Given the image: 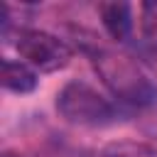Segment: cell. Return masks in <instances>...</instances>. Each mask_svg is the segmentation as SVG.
Listing matches in <instances>:
<instances>
[{"mask_svg": "<svg viewBox=\"0 0 157 157\" xmlns=\"http://www.w3.org/2000/svg\"><path fill=\"white\" fill-rule=\"evenodd\" d=\"M93 64H96V71L103 76L105 86L118 98L135 103V105H145L157 98V86L152 83V78L142 69V64H137L132 56L101 52V54H96Z\"/></svg>", "mask_w": 157, "mask_h": 157, "instance_id": "1", "label": "cell"}, {"mask_svg": "<svg viewBox=\"0 0 157 157\" xmlns=\"http://www.w3.org/2000/svg\"><path fill=\"white\" fill-rule=\"evenodd\" d=\"M56 108L74 125L101 128V125L113 123V118H115L113 105L96 88H91L88 83H81V81H71L61 88V93L56 96Z\"/></svg>", "mask_w": 157, "mask_h": 157, "instance_id": "2", "label": "cell"}, {"mask_svg": "<svg viewBox=\"0 0 157 157\" xmlns=\"http://www.w3.org/2000/svg\"><path fill=\"white\" fill-rule=\"evenodd\" d=\"M17 52L39 71H59L71 61V49L54 34L25 29L17 37Z\"/></svg>", "mask_w": 157, "mask_h": 157, "instance_id": "3", "label": "cell"}, {"mask_svg": "<svg viewBox=\"0 0 157 157\" xmlns=\"http://www.w3.org/2000/svg\"><path fill=\"white\" fill-rule=\"evenodd\" d=\"M98 12H101L103 25L113 39H118V42L128 39V34L132 29V12H130L128 2H101Z\"/></svg>", "mask_w": 157, "mask_h": 157, "instance_id": "4", "label": "cell"}, {"mask_svg": "<svg viewBox=\"0 0 157 157\" xmlns=\"http://www.w3.org/2000/svg\"><path fill=\"white\" fill-rule=\"evenodd\" d=\"M2 86L12 93H29L37 88V74L22 61L5 59L2 61Z\"/></svg>", "mask_w": 157, "mask_h": 157, "instance_id": "5", "label": "cell"}, {"mask_svg": "<svg viewBox=\"0 0 157 157\" xmlns=\"http://www.w3.org/2000/svg\"><path fill=\"white\" fill-rule=\"evenodd\" d=\"M142 29L147 34L157 32V2H142Z\"/></svg>", "mask_w": 157, "mask_h": 157, "instance_id": "6", "label": "cell"}, {"mask_svg": "<svg viewBox=\"0 0 157 157\" xmlns=\"http://www.w3.org/2000/svg\"><path fill=\"white\" fill-rule=\"evenodd\" d=\"M113 157H157L155 152H150L147 147H135V145H128V147H120Z\"/></svg>", "mask_w": 157, "mask_h": 157, "instance_id": "7", "label": "cell"}]
</instances>
